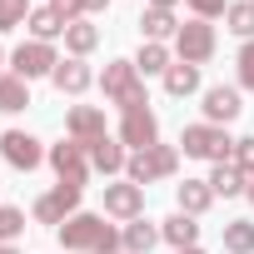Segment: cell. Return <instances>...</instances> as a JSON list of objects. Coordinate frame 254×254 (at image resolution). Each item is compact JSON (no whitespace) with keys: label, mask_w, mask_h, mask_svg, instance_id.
<instances>
[{"label":"cell","mask_w":254,"mask_h":254,"mask_svg":"<svg viewBox=\"0 0 254 254\" xmlns=\"http://www.w3.org/2000/svg\"><path fill=\"white\" fill-rule=\"evenodd\" d=\"M60 244L70 249V254H125V239H120V229L115 224H105V214H70L60 229Z\"/></svg>","instance_id":"obj_1"},{"label":"cell","mask_w":254,"mask_h":254,"mask_svg":"<svg viewBox=\"0 0 254 254\" xmlns=\"http://www.w3.org/2000/svg\"><path fill=\"white\" fill-rule=\"evenodd\" d=\"M100 90H105V100L120 105V110L150 105V95H145V75L135 70V60H110L105 75H100Z\"/></svg>","instance_id":"obj_2"},{"label":"cell","mask_w":254,"mask_h":254,"mask_svg":"<svg viewBox=\"0 0 254 254\" xmlns=\"http://www.w3.org/2000/svg\"><path fill=\"white\" fill-rule=\"evenodd\" d=\"M180 175V150L175 145H150V150H135L130 165H125V180L130 185H155V180H175Z\"/></svg>","instance_id":"obj_3"},{"label":"cell","mask_w":254,"mask_h":254,"mask_svg":"<svg viewBox=\"0 0 254 254\" xmlns=\"http://www.w3.org/2000/svg\"><path fill=\"white\" fill-rule=\"evenodd\" d=\"M180 150L190 160H209V165H224L234 160V140L224 135V125H185V135H180Z\"/></svg>","instance_id":"obj_4"},{"label":"cell","mask_w":254,"mask_h":254,"mask_svg":"<svg viewBox=\"0 0 254 254\" xmlns=\"http://www.w3.org/2000/svg\"><path fill=\"white\" fill-rule=\"evenodd\" d=\"M125 120H120V145L125 150H150V145H160V120H155V110L150 105H135V110H120Z\"/></svg>","instance_id":"obj_5"},{"label":"cell","mask_w":254,"mask_h":254,"mask_svg":"<svg viewBox=\"0 0 254 254\" xmlns=\"http://www.w3.org/2000/svg\"><path fill=\"white\" fill-rule=\"evenodd\" d=\"M55 65H60V55H55V45H45V40H25V45L10 50V75H20V80L55 75Z\"/></svg>","instance_id":"obj_6"},{"label":"cell","mask_w":254,"mask_h":254,"mask_svg":"<svg viewBox=\"0 0 254 254\" xmlns=\"http://www.w3.org/2000/svg\"><path fill=\"white\" fill-rule=\"evenodd\" d=\"M214 25L209 20H185L180 25V35H175V55L185 60V65H204L209 55H214Z\"/></svg>","instance_id":"obj_7"},{"label":"cell","mask_w":254,"mask_h":254,"mask_svg":"<svg viewBox=\"0 0 254 254\" xmlns=\"http://www.w3.org/2000/svg\"><path fill=\"white\" fill-rule=\"evenodd\" d=\"M50 170L60 175V185H80L85 190V180H90V150L85 145H75V140H60V145H50Z\"/></svg>","instance_id":"obj_8"},{"label":"cell","mask_w":254,"mask_h":254,"mask_svg":"<svg viewBox=\"0 0 254 254\" xmlns=\"http://www.w3.org/2000/svg\"><path fill=\"white\" fill-rule=\"evenodd\" d=\"M35 224H65L70 214H80V185H55V190H45L40 199H35Z\"/></svg>","instance_id":"obj_9"},{"label":"cell","mask_w":254,"mask_h":254,"mask_svg":"<svg viewBox=\"0 0 254 254\" xmlns=\"http://www.w3.org/2000/svg\"><path fill=\"white\" fill-rule=\"evenodd\" d=\"M0 155H5V165L10 170H40L45 165V155L50 150H40V140L35 135H25V130H5V135H0Z\"/></svg>","instance_id":"obj_10"},{"label":"cell","mask_w":254,"mask_h":254,"mask_svg":"<svg viewBox=\"0 0 254 254\" xmlns=\"http://www.w3.org/2000/svg\"><path fill=\"white\" fill-rule=\"evenodd\" d=\"M105 214L110 219H140L145 214V190L140 185H130V180H115V185H105Z\"/></svg>","instance_id":"obj_11"},{"label":"cell","mask_w":254,"mask_h":254,"mask_svg":"<svg viewBox=\"0 0 254 254\" xmlns=\"http://www.w3.org/2000/svg\"><path fill=\"white\" fill-rule=\"evenodd\" d=\"M110 130H105V110H95V105H75L70 115H65V140H75V145H95V140H105Z\"/></svg>","instance_id":"obj_12"},{"label":"cell","mask_w":254,"mask_h":254,"mask_svg":"<svg viewBox=\"0 0 254 254\" xmlns=\"http://www.w3.org/2000/svg\"><path fill=\"white\" fill-rule=\"evenodd\" d=\"M239 110H244V100H239L234 85H209L204 90V125H229V120H239Z\"/></svg>","instance_id":"obj_13"},{"label":"cell","mask_w":254,"mask_h":254,"mask_svg":"<svg viewBox=\"0 0 254 254\" xmlns=\"http://www.w3.org/2000/svg\"><path fill=\"white\" fill-rule=\"evenodd\" d=\"M50 85H55L60 95H85V90L95 85V70H90L85 60H75V55H65V60L55 65V75H50Z\"/></svg>","instance_id":"obj_14"},{"label":"cell","mask_w":254,"mask_h":254,"mask_svg":"<svg viewBox=\"0 0 254 254\" xmlns=\"http://www.w3.org/2000/svg\"><path fill=\"white\" fill-rule=\"evenodd\" d=\"M85 150H90V170H100V175H125V165H130V150L115 135H105V140H95Z\"/></svg>","instance_id":"obj_15"},{"label":"cell","mask_w":254,"mask_h":254,"mask_svg":"<svg viewBox=\"0 0 254 254\" xmlns=\"http://www.w3.org/2000/svg\"><path fill=\"white\" fill-rule=\"evenodd\" d=\"M25 30H30V40H65V30H70V20L55 10V5H35L30 10V20H25Z\"/></svg>","instance_id":"obj_16"},{"label":"cell","mask_w":254,"mask_h":254,"mask_svg":"<svg viewBox=\"0 0 254 254\" xmlns=\"http://www.w3.org/2000/svg\"><path fill=\"white\" fill-rule=\"evenodd\" d=\"M175 199H180V214H204L209 204H214V190H209V180H185V185H175Z\"/></svg>","instance_id":"obj_17"},{"label":"cell","mask_w":254,"mask_h":254,"mask_svg":"<svg viewBox=\"0 0 254 254\" xmlns=\"http://www.w3.org/2000/svg\"><path fill=\"white\" fill-rule=\"evenodd\" d=\"M160 239H165V244H175V254H180V249H194V239H199L194 214H180V209H175V214L160 224Z\"/></svg>","instance_id":"obj_18"},{"label":"cell","mask_w":254,"mask_h":254,"mask_svg":"<svg viewBox=\"0 0 254 254\" xmlns=\"http://www.w3.org/2000/svg\"><path fill=\"white\" fill-rule=\"evenodd\" d=\"M120 239H125V254H150V249L160 244V224H150V219L140 214V219H130V224L120 229Z\"/></svg>","instance_id":"obj_19"},{"label":"cell","mask_w":254,"mask_h":254,"mask_svg":"<svg viewBox=\"0 0 254 254\" xmlns=\"http://www.w3.org/2000/svg\"><path fill=\"white\" fill-rule=\"evenodd\" d=\"M209 190H214V199H219V194H224V199H234V194H244V190H249V175H244L239 165H229V160H224V165H214V170H209Z\"/></svg>","instance_id":"obj_20"},{"label":"cell","mask_w":254,"mask_h":254,"mask_svg":"<svg viewBox=\"0 0 254 254\" xmlns=\"http://www.w3.org/2000/svg\"><path fill=\"white\" fill-rule=\"evenodd\" d=\"M140 35H145V40H155V45L175 40V35H180V20H175V10H145V15H140Z\"/></svg>","instance_id":"obj_21"},{"label":"cell","mask_w":254,"mask_h":254,"mask_svg":"<svg viewBox=\"0 0 254 254\" xmlns=\"http://www.w3.org/2000/svg\"><path fill=\"white\" fill-rule=\"evenodd\" d=\"M170 65H175V50H170V45H155V40H145L140 55H135V70H140V75H160V80H165Z\"/></svg>","instance_id":"obj_22"},{"label":"cell","mask_w":254,"mask_h":254,"mask_svg":"<svg viewBox=\"0 0 254 254\" xmlns=\"http://www.w3.org/2000/svg\"><path fill=\"white\" fill-rule=\"evenodd\" d=\"M194 90H199V65H185V60H175V65L165 70V95L185 100V95H194Z\"/></svg>","instance_id":"obj_23"},{"label":"cell","mask_w":254,"mask_h":254,"mask_svg":"<svg viewBox=\"0 0 254 254\" xmlns=\"http://www.w3.org/2000/svg\"><path fill=\"white\" fill-rule=\"evenodd\" d=\"M219 244H224V254H254V219H229Z\"/></svg>","instance_id":"obj_24"},{"label":"cell","mask_w":254,"mask_h":254,"mask_svg":"<svg viewBox=\"0 0 254 254\" xmlns=\"http://www.w3.org/2000/svg\"><path fill=\"white\" fill-rule=\"evenodd\" d=\"M30 105V80H20V75H0V110L5 115H20Z\"/></svg>","instance_id":"obj_25"},{"label":"cell","mask_w":254,"mask_h":254,"mask_svg":"<svg viewBox=\"0 0 254 254\" xmlns=\"http://www.w3.org/2000/svg\"><path fill=\"white\" fill-rule=\"evenodd\" d=\"M95 45H100V25H90V20H75V25L65 30V50H70L75 60H85Z\"/></svg>","instance_id":"obj_26"},{"label":"cell","mask_w":254,"mask_h":254,"mask_svg":"<svg viewBox=\"0 0 254 254\" xmlns=\"http://www.w3.org/2000/svg\"><path fill=\"white\" fill-rule=\"evenodd\" d=\"M224 25L244 40H254V0H229V10H224Z\"/></svg>","instance_id":"obj_27"},{"label":"cell","mask_w":254,"mask_h":254,"mask_svg":"<svg viewBox=\"0 0 254 254\" xmlns=\"http://www.w3.org/2000/svg\"><path fill=\"white\" fill-rule=\"evenodd\" d=\"M30 20V0H0V35H10Z\"/></svg>","instance_id":"obj_28"},{"label":"cell","mask_w":254,"mask_h":254,"mask_svg":"<svg viewBox=\"0 0 254 254\" xmlns=\"http://www.w3.org/2000/svg\"><path fill=\"white\" fill-rule=\"evenodd\" d=\"M20 234H25V209L0 204V244H15Z\"/></svg>","instance_id":"obj_29"},{"label":"cell","mask_w":254,"mask_h":254,"mask_svg":"<svg viewBox=\"0 0 254 254\" xmlns=\"http://www.w3.org/2000/svg\"><path fill=\"white\" fill-rule=\"evenodd\" d=\"M185 5L194 10V20H219L229 10V0H185Z\"/></svg>","instance_id":"obj_30"},{"label":"cell","mask_w":254,"mask_h":254,"mask_svg":"<svg viewBox=\"0 0 254 254\" xmlns=\"http://www.w3.org/2000/svg\"><path fill=\"white\" fill-rule=\"evenodd\" d=\"M229 165H239L244 175H254V135H244V140H234V160Z\"/></svg>","instance_id":"obj_31"},{"label":"cell","mask_w":254,"mask_h":254,"mask_svg":"<svg viewBox=\"0 0 254 254\" xmlns=\"http://www.w3.org/2000/svg\"><path fill=\"white\" fill-rule=\"evenodd\" d=\"M234 65H239V85H244V90H254V40H244V50H239V60H234Z\"/></svg>","instance_id":"obj_32"},{"label":"cell","mask_w":254,"mask_h":254,"mask_svg":"<svg viewBox=\"0 0 254 254\" xmlns=\"http://www.w3.org/2000/svg\"><path fill=\"white\" fill-rule=\"evenodd\" d=\"M50 5H55V10H60V15L70 20V25H75V20H85V10H80V0H50Z\"/></svg>","instance_id":"obj_33"},{"label":"cell","mask_w":254,"mask_h":254,"mask_svg":"<svg viewBox=\"0 0 254 254\" xmlns=\"http://www.w3.org/2000/svg\"><path fill=\"white\" fill-rule=\"evenodd\" d=\"M105 5H110V0H80V10H85V20H90V15H100Z\"/></svg>","instance_id":"obj_34"},{"label":"cell","mask_w":254,"mask_h":254,"mask_svg":"<svg viewBox=\"0 0 254 254\" xmlns=\"http://www.w3.org/2000/svg\"><path fill=\"white\" fill-rule=\"evenodd\" d=\"M180 0H150V10H175Z\"/></svg>","instance_id":"obj_35"},{"label":"cell","mask_w":254,"mask_h":254,"mask_svg":"<svg viewBox=\"0 0 254 254\" xmlns=\"http://www.w3.org/2000/svg\"><path fill=\"white\" fill-rule=\"evenodd\" d=\"M244 199H249V204H254V175H249V190H244Z\"/></svg>","instance_id":"obj_36"},{"label":"cell","mask_w":254,"mask_h":254,"mask_svg":"<svg viewBox=\"0 0 254 254\" xmlns=\"http://www.w3.org/2000/svg\"><path fill=\"white\" fill-rule=\"evenodd\" d=\"M0 254H20V249H15V244H0Z\"/></svg>","instance_id":"obj_37"},{"label":"cell","mask_w":254,"mask_h":254,"mask_svg":"<svg viewBox=\"0 0 254 254\" xmlns=\"http://www.w3.org/2000/svg\"><path fill=\"white\" fill-rule=\"evenodd\" d=\"M180 254H204V249H199V244H194V249H180Z\"/></svg>","instance_id":"obj_38"},{"label":"cell","mask_w":254,"mask_h":254,"mask_svg":"<svg viewBox=\"0 0 254 254\" xmlns=\"http://www.w3.org/2000/svg\"><path fill=\"white\" fill-rule=\"evenodd\" d=\"M0 65H5V50H0ZM0 75H5V70H0Z\"/></svg>","instance_id":"obj_39"}]
</instances>
